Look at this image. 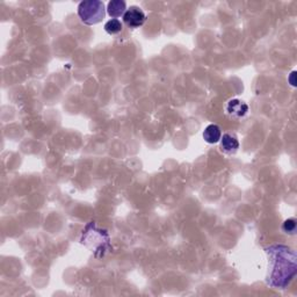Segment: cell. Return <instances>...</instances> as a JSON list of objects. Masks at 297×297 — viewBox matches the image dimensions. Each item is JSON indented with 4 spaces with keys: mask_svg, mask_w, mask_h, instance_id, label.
Returning a JSON list of instances; mask_svg holds the SVG:
<instances>
[{
    "mask_svg": "<svg viewBox=\"0 0 297 297\" xmlns=\"http://www.w3.org/2000/svg\"><path fill=\"white\" fill-rule=\"evenodd\" d=\"M268 269L266 282L272 288L285 289L296 275V252L286 245H272L266 248Z\"/></svg>",
    "mask_w": 297,
    "mask_h": 297,
    "instance_id": "cell-1",
    "label": "cell"
},
{
    "mask_svg": "<svg viewBox=\"0 0 297 297\" xmlns=\"http://www.w3.org/2000/svg\"><path fill=\"white\" fill-rule=\"evenodd\" d=\"M81 243L94 252L96 258L103 257L109 250V236L105 230L99 229L94 222L89 223L82 233Z\"/></svg>",
    "mask_w": 297,
    "mask_h": 297,
    "instance_id": "cell-2",
    "label": "cell"
},
{
    "mask_svg": "<svg viewBox=\"0 0 297 297\" xmlns=\"http://www.w3.org/2000/svg\"><path fill=\"white\" fill-rule=\"evenodd\" d=\"M78 15L85 25L93 26L105 19V4L100 0H87L81 1L78 6Z\"/></svg>",
    "mask_w": 297,
    "mask_h": 297,
    "instance_id": "cell-3",
    "label": "cell"
},
{
    "mask_svg": "<svg viewBox=\"0 0 297 297\" xmlns=\"http://www.w3.org/2000/svg\"><path fill=\"white\" fill-rule=\"evenodd\" d=\"M145 20H147V15L137 6H131L123 15V21L129 28H138L143 26Z\"/></svg>",
    "mask_w": 297,
    "mask_h": 297,
    "instance_id": "cell-4",
    "label": "cell"
},
{
    "mask_svg": "<svg viewBox=\"0 0 297 297\" xmlns=\"http://www.w3.org/2000/svg\"><path fill=\"white\" fill-rule=\"evenodd\" d=\"M248 112V107L244 101L238 99L230 100L226 105V113L232 117H244Z\"/></svg>",
    "mask_w": 297,
    "mask_h": 297,
    "instance_id": "cell-5",
    "label": "cell"
},
{
    "mask_svg": "<svg viewBox=\"0 0 297 297\" xmlns=\"http://www.w3.org/2000/svg\"><path fill=\"white\" fill-rule=\"evenodd\" d=\"M221 148L222 151L225 153H234L239 148V142L234 135L224 134L223 137H221Z\"/></svg>",
    "mask_w": 297,
    "mask_h": 297,
    "instance_id": "cell-6",
    "label": "cell"
},
{
    "mask_svg": "<svg viewBox=\"0 0 297 297\" xmlns=\"http://www.w3.org/2000/svg\"><path fill=\"white\" fill-rule=\"evenodd\" d=\"M127 12V5L123 0H112L107 5V13L110 18H120Z\"/></svg>",
    "mask_w": 297,
    "mask_h": 297,
    "instance_id": "cell-7",
    "label": "cell"
},
{
    "mask_svg": "<svg viewBox=\"0 0 297 297\" xmlns=\"http://www.w3.org/2000/svg\"><path fill=\"white\" fill-rule=\"evenodd\" d=\"M222 137V130L217 124H209L203 131V140L209 144L219 143Z\"/></svg>",
    "mask_w": 297,
    "mask_h": 297,
    "instance_id": "cell-8",
    "label": "cell"
},
{
    "mask_svg": "<svg viewBox=\"0 0 297 297\" xmlns=\"http://www.w3.org/2000/svg\"><path fill=\"white\" fill-rule=\"evenodd\" d=\"M122 29H123L122 22L117 19H112L105 23V30L109 34V35H116V34L122 32Z\"/></svg>",
    "mask_w": 297,
    "mask_h": 297,
    "instance_id": "cell-9",
    "label": "cell"
},
{
    "mask_svg": "<svg viewBox=\"0 0 297 297\" xmlns=\"http://www.w3.org/2000/svg\"><path fill=\"white\" fill-rule=\"evenodd\" d=\"M282 230L285 231L286 233H290V234L295 233V231H296V221L294 219H289V220L285 221V223H283V225H282Z\"/></svg>",
    "mask_w": 297,
    "mask_h": 297,
    "instance_id": "cell-10",
    "label": "cell"
},
{
    "mask_svg": "<svg viewBox=\"0 0 297 297\" xmlns=\"http://www.w3.org/2000/svg\"><path fill=\"white\" fill-rule=\"evenodd\" d=\"M295 77H296V71H293L292 74H290V77L288 78V80L292 86H296V80H295Z\"/></svg>",
    "mask_w": 297,
    "mask_h": 297,
    "instance_id": "cell-11",
    "label": "cell"
}]
</instances>
